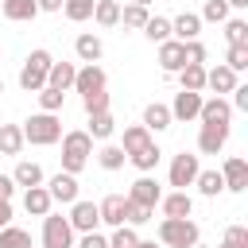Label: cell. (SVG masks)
I'll return each instance as SVG.
<instances>
[{"label": "cell", "mask_w": 248, "mask_h": 248, "mask_svg": "<svg viewBox=\"0 0 248 248\" xmlns=\"http://www.w3.org/2000/svg\"><path fill=\"white\" fill-rule=\"evenodd\" d=\"M74 74H78V66H74V62H50L46 85H50V89H58V93H66V89H74Z\"/></svg>", "instance_id": "22"}, {"label": "cell", "mask_w": 248, "mask_h": 248, "mask_svg": "<svg viewBox=\"0 0 248 248\" xmlns=\"http://www.w3.org/2000/svg\"><path fill=\"white\" fill-rule=\"evenodd\" d=\"M198 19L225 23V19H229V4H225V0H205V8H202V16H198Z\"/></svg>", "instance_id": "42"}, {"label": "cell", "mask_w": 248, "mask_h": 248, "mask_svg": "<svg viewBox=\"0 0 248 248\" xmlns=\"http://www.w3.org/2000/svg\"><path fill=\"white\" fill-rule=\"evenodd\" d=\"M46 194H50V202L74 205V202H78V174H66V170H58L54 178H46Z\"/></svg>", "instance_id": "9"}, {"label": "cell", "mask_w": 248, "mask_h": 248, "mask_svg": "<svg viewBox=\"0 0 248 248\" xmlns=\"http://www.w3.org/2000/svg\"><path fill=\"white\" fill-rule=\"evenodd\" d=\"M217 248H248V229L244 225H229L225 229V240Z\"/></svg>", "instance_id": "43"}, {"label": "cell", "mask_w": 248, "mask_h": 248, "mask_svg": "<svg viewBox=\"0 0 248 248\" xmlns=\"http://www.w3.org/2000/svg\"><path fill=\"white\" fill-rule=\"evenodd\" d=\"M74 54H78L85 66H89V62H101V54H105L101 35H89V31H85V35H78V39H74Z\"/></svg>", "instance_id": "20"}, {"label": "cell", "mask_w": 248, "mask_h": 248, "mask_svg": "<svg viewBox=\"0 0 248 248\" xmlns=\"http://www.w3.org/2000/svg\"><path fill=\"white\" fill-rule=\"evenodd\" d=\"M178 81H182V89L202 93V89H205V66H182V70H178Z\"/></svg>", "instance_id": "33"}, {"label": "cell", "mask_w": 248, "mask_h": 248, "mask_svg": "<svg viewBox=\"0 0 248 248\" xmlns=\"http://www.w3.org/2000/svg\"><path fill=\"white\" fill-rule=\"evenodd\" d=\"M124 209H128V198H124V194H108V198H101V202H97L101 225H112V229H120V225H124Z\"/></svg>", "instance_id": "14"}, {"label": "cell", "mask_w": 248, "mask_h": 248, "mask_svg": "<svg viewBox=\"0 0 248 248\" xmlns=\"http://www.w3.org/2000/svg\"><path fill=\"white\" fill-rule=\"evenodd\" d=\"M62 140V120L58 112H35L23 120V143H35V147H50Z\"/></svg>", "instance_id": "1"}, {"label": "cell", "mask_w": 248, "mask_h": 248, "mask_svg": "<svg viewBox=\"0 0 248 248\" xmlns=\"http://www.w3.org/2000/svg\"><path fill=\"white\" fill-rule=\"evenodd\" d=\"M236 85H240V81H236V74H232L225 62H221V66H213V70H205V89H213L217 97H221V93H232Z\"/></svg>", "instance_id": "18"}, {"label": "cell", "mask_w": 248, "mask_h": 248, "mask_svg": "<svg viewBox=\"0 0 248 248\" xmlns=\"http://www.w3.org/2000/svg\"><path fill=\"white\" fill-rule=\"evenodd\" d=\"M19 151H23V128L0 124V155H19Z\"/></svg>", "instance_id": "26"}, {"label": "cell", "mask_w": 248, "mask_h": 248, "mask_svg": "<svg viewBox=\"0 0 248 248\" xmlns=\"http://www.w3.org/2000/svg\"><path fill=\"white\" fill-rule=\"evenodd\" d=\"M225 66H229L232 74L248 70V43H240V46H229V54H225Z\"/></svg>", "instance_id": "41"}, {"label": "cell", "mask_w": 248, "mask_h": 248, "mask_svg": "<svg viewBox=\"0 0 248 248\" xmlns=\"http://www.w3.org/2000/svg\"><path fill=\"white\" fill-rule=\"evenodd\" d=\"M136 248H159V244H155V240H140Z\"/></svg>", "instance_id": "53"}, {"label": "cell", "mask_w": 248, "mask_h": 248, "mask_svg": "<svg viewBox=\"0 0 248 248\" xmlns=\"http://www.w3.org/2000/svg\"><path fill=\"white\" fill-rule=\"evenodd\" d=\"M174 120H170V108L167 105H159V101H151L147 108H143V128L147 132H167Z\"/></svg>", "instance_id": "24"}, {"label": "cell", "mask_w": 248, "mask_h": 248, "mask_svg": "<svg viewBox=\"0 0 248 248\" xmlns=\"http://www.w3.org/2000/svg\"><path fill=\"white\" fill-rule=\"evenodd\" d=\"M221 178H225V190L244 194V190H248V159L229 155V159H225V167H221Z\"/></svg>", "instance_id": "8"}, {"label": "cell", "mask_w": 248, "mask_h": 248, "mask_svg": "<svg viewBox=\"0 0 248 248\" xmlns=\"http://www.w3.org/2000/svg\"><path fill=\"white\" fill-rule=\"evenodd\" d=\"M12 182H16V186H23V190H31V186H43L46 178H43V167H39V163L19 159V163H16V170H12Z\"/></svg>", "instance_id": "21"}, {"label": "cell", "mask_w": 248, "mask_h": 248, "mask_svg": "<svg viewBox=\"0 0 248 248\" xmlns=\"http://www.w3.org/2000/svg\"><path fill=\"white\" fill-rule=\"evenodd\" d=\"M202 93H190V89H182V93H174V105H167L170 108V120H198V112H202Z\"/></svg>", "instance_id": "12"}, {"label": "cell", "mask_w": 248, "mask_h": 248, "mask_svg": "<svg viewBox=\"0 0 248 248\" xmlns=\"http://www.w3.org/2000/svg\"><path fill=\"white\" fill-rule=\"evenodd\" d=\"M151 213H155V209L128 202V209H124V225H132V229H136V225H147V221H151Z\"/></svg>", "instance_id": "44"}, {"label": "cell", "mask_w": 248, "mask_h": 248, "mask_svg": "<svg viewBox=\"0 0 248 248\" xmlns=\"http://www.w3.org/2000/svg\"><path fill=\"white\" fill-rule=\"evenodd\" d=\"M4 16L16 19V23H27V19L39 16V4L35 0H4Z\"/></svg>", "instance_id": "30"}, {"label": "cell", "mask_w": 248, "mask_h": 248, "mask_svg": "<svg viewBox=\"0 0 248 248\" xmlns=\"http://www.w3.org/2000/svg\"><path fill=\"white\" fill-rule=\"evenodd\" d=\"M229 143V124H202L198 132V151L202 155H217Z\"/></svg>", "instance_id": "13"}, {"label": "cell", "mask_w": 248, "mask_h": 248, "mask_svg": "<svg viewBox=\"0 0 248 248\" xmlns=\"http://www.w3.org/2000/svg\"><path fill=\"white\" fill-rule=\"evenodd\" d=\"M198 35H202V19H198V12H182V16L170 19V39H178V43H194Z\"/></svg>", "instance_id": "15"}, {"label": "cell", "mask_w": 248, "mask_h": 248, "mask_svg": "<svg viewBox=\"0 0 248 248\" xmlns=\"http://www.w3.org/2000/svg\"><path fill=\"white\" fill-rule=\"evenodd\" d=\"M194 186H198V194H202V198H217V194L225 190V178H221V170H198Z\"/></svg>", "instance_id": "29"}, {"label": "cell", "mask_w": 248, "mask_h": 248, "mask_svg": "<svg viewBox=\"0 0 248 248\" xmlns=\"http://www.w3.org/2000/svg\"><path fill=\"white\" fill-rule=\"evenodd\" d=\"M66 221H70L74 232H97V225H101L97 202H81V198H78V202L70 205V217H66Z\"/></svg>", "instance_id": "7"}, {"label": "cell", "mask_w": 248, "mask_h": 248, "mask_svg": "<svg viewBox=\"0 0 248 248\" xmlns=\"http://www.w3.org/2000/svg\"><path fill=\"white\" fill-rule=\"evenodd\" d=\"M78 248H108V236H101V232H81Z\"/></svg>", "instance_id": "47"}, {"label": "cell", "mask_w": 248, "mask_h": 248, "mask_svg": "<svg viewBox=\"0 0 248 248\" xmlns=\"http://www.w3.org/2000/svg\"><path fill=\"white\" fill-rule=\"evenodd\" d=\"M12 194H16V182H12V174H0V202H12Z\"/></svg>", "instance_id": "49"}, {"label": "cell", "mask_w": 248, "mask_h": 248, "mask_svg": "<svg viewBox=\"0 0 248 248\" xmlns=\"http://www.w3.org/2000/svg\"><path fill=\"white\" fill-rule=\"evenodd\" d=\"M62 105H66V93H58V89H50V85L39 89V108H43V112H58Z\"/></svg>", "instance_id": "39"}, {"label": "cell", "mask_w": 248, "mask_h": 248, "mask_svg": "<svg viewBox=\"0 0 248 248\" xmlns=\"http://www.w3.org/2000/svg\"><path fill=\"white\" fill-rule=\"evenodd\" d=\"M225 39H229V46L248 43V19H225Z\"/></svg>", "instance_id": "38"}, {"label": "cell", "mask_w": 248, "mask_h": 248, "mask_svg": "<svg viewBox=\"0 0 248 248\" xmlns=\"http://www.w3.org/2000/svg\"><path fill=\"white\" fill-rule=\"evenodd\" d=\"M198 120H202V124H229V120H232V105H229L225 97H209V101H202Z\"/></svg>", "instance_id": "17"}, {"label": "cell", "mask_w": 248, "mask_h": 248, "mask_svg": "<svg viewBox=\"0 0 248 248\" xmlns=\"http://www.w3.org/2000/svg\"><path fill=\"white\" fill-rule=\"evenodd\" d=\"M0 248H31V232L16 229V225H4L0 229Z\"/></svg>", "instance_id": "36"}, {"label": "cell", "mask_w": 248, "mask_h": 248, "mask_svg": "<svg viewBox=\"0 0 248 248\" xmlns=\"http://www.w3.org/2000/svg\"><path fill=\"white\" fill-rule=\"evenodd\" d=\"M147 143H151V132H147L143 124H128V128H124V143H120L124 155H136V151L147 147Z\"/></svg>", "instance_id": "27"}, {"label": "cell", "mask_w": 248, "mask_h": 248, "mask_svg": "<svg viewBox=\"0 0 248 248\" xmlns=\"http://www.w3.org/2000/svg\"><path fill=\"white\" fill-rule=\"evenodd\" d=\"M143 35H147L151 43H167V39H170V19H163V16H151V19L143 23Z\"/></svg>", "instance_id": "37"}, {"label": "cell", "mask_w": 248, "mask_h": 248, "mask_svg": "<svg viewBox=\"0 0 248 248\" xmlns=\"http://www.w3.org/2000/svg\"><path fill=\"white\" fill-rule=\"evenodd\" d=\"M132 4H140V8H151V4H155V0H132Z\"/></svg>", "instance_id": "54"}, {"label": "cell", "mask_w": 248, "mask_h": 248, "mask_svg": "<svg viewBox=\"0 0 248 248\" xmlns=\"http://www.w3.org/2000/svg\"><path fill=\"white\" fill-rule=\"evenodd\" d=\"M112 132H116L112 112H89V128H85V136H89V140H108Z\"/></svg>", "instance_id": "25"}, {"label": "cell", "mask_w": 248, "mask_h": 248, "mask_svg": "<svg viewBox=\"0 0 248 248\" xmlns=\"http://www.w3.org/2000/svg\"><path fill=\"white\" fill-rule=\"evenodd\" d=\"M43 248H74V229L62 213L43 217Z\"/></svg>", "instance_id": "5"}, {"label": "cell", "mask_w": 248, "mask_h": 248, "mask_svg": "<svg viewBox=\"0 0 248 248\" xmlns=\"http://www.w3.org/2000/svg\"><path fill=\"white\" fill-rule=\"evenodd\" d=\"M124 198H128V202H136V205H147V209H155V205H159V198H163V186H159L155 178L140 174V178L132 182V190H128Z\"/></svg>", "instance_id": "10"}, {"label": "cell", "mask_w": 248, "mask_h": 248, "mask_svg": "<svg viewBox=\"0 0 248 248\" xmlns=\"http://www.w3.org/2000/svg\"><path fill=\"white\" fill-rule=\"evenodd\" d=\"M136 244H140V236H136L132 225H120V229H112V236H108V248H136Z\"/></svg>", "instance_id": "40"}, {"label": "cell", "mask_w": 248, "mask_h": 248, "mask_svg": "<svg viewBox=\"0 0 248 248\" xmlns=\"http://www.w3.org/2000/svg\"><path fill=\"white\" fill-rule=\"evenodd\" d=\"M198 240H202L198 221H190V217H163L159 221V244H167V248H194Z\"/></svg>", "instance_id": "2"}, {"label": "cell", "mask_w": 248, "mask_h": 248, "mask_svg": "<svg viewBox=\"0 0 248 248\" xmlns=\"http://www.w3.org/2000/svg\"><path fill=\"white\" fill-rule=\"evenodd\" d=\"M198 170H202V163H198V155H190V151H178L174 159H170V186L174 190H186V186H194V178H198Z\"/></svg>", "instance_id": "6"}, {"label": "cell", "mask_w": 248, "mask_h": 248, "mask_svg": "<svg viewBox=\"0 0 248 248\" xmlns=\"http://www.w3.org/2000/svg\"><path fill=\"white\" fill-rule=\"evenodd\" d=\"M0 93H4V78H0Z\"/></svg>", "instance_id": "56"}, {"label": "cell", "mask_w": 248, "mask_h": 248, "mask_svg": "<svg viewBox=\"0 0 248 248\" xmlns=\"http://www.w3.org/2000/svg\"><path fill=\"white\" fill-rule=\"evenodd\" d=\"M108 85V78H105V70L97 66V62H89V66H81L78 74H74V89L81 93V97H89V93H101Z\"/></svg>", "instance_id": "11"}, {"label": "cell", "mask_w": 248, "mask_h": 248, "mask_svg": "<svg viewBox=\"0 0 248 248\" xmlns=\"http://www.w3.org/2000/svg\"><path fill=\"white\" fill-rule=\"evenodd\" d=\"M50 194H46V186H31V190H23V209L31 213V217H46L50 213Z\"/></svg>", "instance_id": "23"}, {"label": "cell", "mask_w": 248, "mask_h": 248, "mask_svg": "<svg viewBox=\"0 0 248 248\" xmlns=\"http://www.w3.org/2000/svg\"><path fill=\"white\" fill-rule=\"evenodd\" d=\"M159 66H163V74H178V70L186 66V50H182L178 39L159 43Z\"/></svg>", "instance_id": "16"}, {"label": "cell", "mask_w": 248, "mask_h": 248, "mask_svg": "<svg viewBox=\"0 0 248 248\" xmlns=\"http://www.w3.org/2000/svg\"><path fill=\"white\" fill-rule=\"evenodd\" d=\"M159 155H163V151H159V143L151 140L147 147H140L136 155H128V163H132L136 170H143V174H147V170H155V167H159Z\"/></svg>", "instance_id": "28"}, {"label": "cell", "mask_w": 248, "mask_h": 248, "mask_svg": "<svg viewBox=\"0 0 248 248\" xmlns=\"http://www.w3.org/2000/svg\"><path fill=\"white\" fill-rule=\"evenodd\" d=\"M159 205H163V217H190V213H194V198H190L186 190L163 194V198H159Z\"/></svg>", "instance_id": "19"}, {"label": "cell", "mask_w": 248, "mask_h": 248, "mask_svg": "<svg viewBox=\"0 0 248 248\" xmlns=\"http://www.w3.org/2000/svg\"><path fill=\"white\" fill-rule=\"evenodd\" d=\"M93 4L97 0H62V12H66V19L85 23V19H93Z\"/></svg>", "instance_id": "35"}, {"label": "cell", "mask_w": 248, "mask_h": 248, "mask_svg": "<svg viewBox=\"0 0 248 248\" xmlns=\"http://www.w3.org/2000/svg\"><path fill=\"white\" fill-rule=\"evenodd\" d=\"M93 155V140L85 132H62V170L66 174H78Z\"/></svg>", "instance_id": "4"}, {"label": "cell", "mask_w": 248, "mask_h": 248, "mask_svg": "<svg viewBox=\"0 0 248 248\" xmlns=\"http://www.w3.org/2000/svg\"><path fill=\"white\" fill-rule=\"evenodd\" d=\"M229 8H248V0H225Z\"/></svg>", "instance_id": "52"}, {"label": "cell", "mask_w": 248, "mask_h": 248, "mask_svg": "<svg viewBox=\"0 0 248 248\" xmlns=\"http://www.w3.org/2000/svg\"><path fill=\"white\" fill-rule=\"evenodd\" d=\"M12 225V202H0V229Z\"/></svg>", "instance_id": "51"}, {"label": "cell", "mask_w": 248, "mask_h": 248, "mask_svg": "<svg viewBox=\"0 0 248 248\" xmlns=\"http://www.w3.org/2000/svg\"><path fill=\"white\" fill-rule=\"evenodd\" d=\"M50 62H54V54H50V50H43V46H35V50L23 58V66H19V85H23L27 93H39V89L46 85Z\"/></svg>", "instance_id": "3"}, {"label": "cell", "mask_w": 248, "mask_h": 248, "mask_svg": "<svg viewBox=\"0 0 248 248\" xmlns=\"http://www.w3.org/2000/svg\"><path fill=\"white\" fill-rule=\"evenodd\" d=\"M182 50H186V66H205V43H182Z\"/></svg>", "instance_id": "46"}, {"label": "cell", "mask_w": 248, "mask_h": 248, "mask_svg": "<svg viewBox=\"0 0 248 248\" xmlns=\"http://www.w3.org/2000/svg\"><path fill=\"white\" fill-rule=\"evenodd\" d=\"M39 12H62V0H35Z\"/></svg>", "instance_id": "50"}, {"label": "cell", "mask_w": 248, "mask_h": 248, "mask_svg": "<svg viewBox=\"0 0 248 248\" xmlns=\"http://www.w3.org/2000/svg\"><path fill=\"white\" fill-rule=\"evenodd\" d=\"M81 108H85V116H89V112H108V93L101 89V93H89V97H81Z\"/></svg>", "instance_id": "45"}, {"label": "cell", "mask_w": 248, "mask_h": 248, "mask_svg": "<svg viewBox=\"0 0 248 248\" xmlns=\"http://www.w3.org/2000/svg\"><path fill=\"white\" fill-rule=\"evenodd\" d=\"M194 248H205V244H202V240H198V244H194Z\"/></svg>", "instance_id": "55"}, {"label": "cell", "mask_w": 248, "mask_h": 248, "mask_svg": "<svg viewBox=\"0 0 248 248\" xmlns=\"http://www.w3.org/2000/svg\"><path fill=\"white\" fill-rule=\"evenodd\" d=\"M93 19H97L101 27H116V23H120V4H116V0H97V4H93Z\"/></svg>", "instance_id": "31"}, {"label": "cell", "mask_w": 248, "mask_h": 248, "mask_svg": "<svg viewBox=\"0 0 248 248\" xmlns=\"http://www.w3.org/2000/svg\"><path fill=\"white\" fill-rule=\"evenodd\" d=\"M151 19V12L147 8H140V4H124L120 8V23L124 27H132V31H143V23Z\"/></svg>", "instance_id": "32"}, {"label": "cell", "mask_w": 248, "mask_h": 248, "mask_svg": "<svg viewBox=\"0 0 248 248\" xmlns=\"http://www.w3.org/2000/svg\"><path fill=\"white\" fill-rule=\"evenodd\" d=\"M97 163H101L105 170H120V167L128 163V155H124V147H120V143H105V147H101V155H97Z\"/></svg>", "instance_id": "34"}, {"label": "cell", "mask_w": 248, "mask_h": 248, "mask_svg": "<svg viewBox=\"0 0 248 248\" xmlns=\"http://www.w3.org/2000/svg\"><path fill=\"white\" fill-rule=\"evenodd\" d=\"M232 108L248 112V85H236V89H232Z\"/></svg>", "instance_id": "48"}]
</instances>
